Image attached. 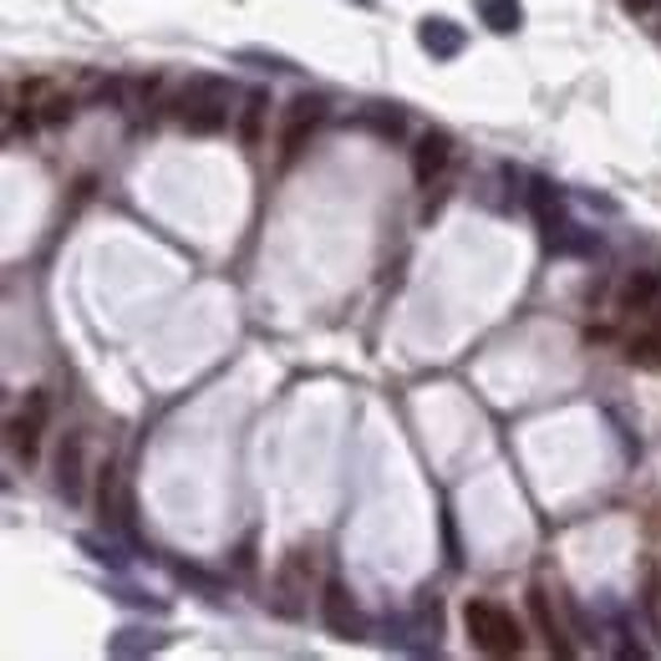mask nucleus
<instances>
[{"mask_svg": "<svg viewBox=\"0 0 661 661\" xmlns=\"http://www.w3.org/2000/svg\"><path fill=\"white\" fill-rule=\"evenodd\" d=\"M47 423H51V397L36 387V392H26L21 413L11 417V448H16V458L31 463L36 453H41V432H47Z\"/></svg>", "mask_w": 661, "mask_h": 661, "instance_id": "nucleus-4", "label": "nucleus"}, {"mask_svg": "<svg viewBox=\"0 0 661 661\" xmlns=\"http://www.w3.org/2000/svg\"><path fill=\"white\" fill-rule=\"evenodd\" d=\"M657 296H661V281L651 275V270H636V275L621 281V311H651Z\"/></svg>", "mask_w": 661, "mask_h": 661, "instance_id": "nucleus-11", "label": "nucleus"}, {"mask_svg": "<svg viewBox=\"0 0 661 661\" xmlns=\"http://www.w3.org/2000/svg\"><path fill=\"white\" fill-rule=\"evenodd\" d=\"M474 5H479L483 26H489V31H498V36L519 31V21H524V11H519V0H474Z\"/></svg>", "mask_w": 661, "mask_h": 661, "instance_id": "nucleus-13", "label": "nucleus"}, {"mask_svg": "<svg viewBox=\"0 0 661 661\" xmlns=\"http://www.w3.org/2000/svg\"><path fill=\"white\" fill-rule=\"evenodd\" d=\"M321 122H326V102L311 98V92L285 107V122H281V158H285V164H290V158L311 143V132L321 128Z\"/></svg>", "mask_w": 661, "mask_h": 661, "instance_id": "nucleus-5", "label": "nucleus"}, {"mask_svg": "<svg viewBox=\"0 0 661 661\" xmlns=\"http://www.w3.org/2000/svg\"><path fill=\"white\" fill-rule=\"evenodd\" d=\"M31 92L41 98V113H36V117H41L47 128H56V122H66V117L77 113V102L62 98V92H51V87H31Z\"/></svg>", "mask_w": 661, "mask_h": 661, "instance_id": "nucleus-15", "label": "nucleus"}, {"mask_svg": "<svg viewBox=\"0 0 661 661\" xmlns=\"http://www.w3.org/2000/svg\"><path fill=\"white\" fill-rule=\"evenodd\" d=\"M448 164H453V138H448L443 128H428L423 138H417V148H413V173H417V183L443 179Z\"/></svg>", "mask_w": 661, "mask_h": 661, "instance_id": "nucleus-8", "label": "nucleus"}, {"mask_svg": "<svg viewBox=\"0 0 661 661\" xmlns=\"http://www.w3.org/2000/svg\"><path fill=\"white\" fill-rule=\"evenodd\" d=\"M463 626H468V636H474L483 657H519L524 651V626L498 600H468L463 606Z\"/></svg>", "mask_w": 661, "mask_h": 661, "instance_id": "nucleus-1", "label": "nucleus"}, {"mask_svg": "<svg viewBox=\"0 0 661 661\" xmlns=\"http://www.w3.org/2000/svg\"><path fill=\"white\" fill-rule=\"evenodd\" d=\"M56 489L66 504L87 498V432H66L62 453H56Z\"/></svg>", "mask_w": 661, "mask_h": 661, "instance_id": "nucleus-7", "label": "nucleus"}, {"mask_svg": "<svg viewBox=\"0 0 661 661\" xmlns=\"http://www.w3.org/2000/svg\"><path fill=\"white\" fill-rule=\"evenodd\" d=\"M621 5H626V16H651L661 0H621Z\"/></svg>", "mask_w": 661, "mask_h": 661, "instance_id": "nucleus-17", "label": "nucleus"}, {"mask_svg": "<svg viewBox=\"0 0 661 661\" xmlns=\"http://www.w3.org/2000/svg\"><path fill=\"white\" fill-rule=\"evenodd\" d=\"M529 615H534V626L545 631V646H549V651H560V657H570V651H575V646L565 641L560 615L549 611V591H545V585H529Z\"/></svg>", "mask_w": 661, "mask_h": 661, "instance_id": "nucleus-9", "label": "nucleus"}, {"mask_svg": "<svg viewBox=\"0 0 661 661\" xmlns=\"http://www.w3.org/2000/svg\"><path fill=\"white\" fill-rule=\"evenodd\" d=\"M311 580H315V549L311 545H296L281 560V570H275V611H285V615L306 611Z\"/></svg>", "mask_w": 661, "mask_h": 661, "instance_id": "nucleus-3", "label": "nucleus"}, {"mask_svg": "<svg viewBox=\"0 0 661 661\" xmlns=\"http://www.w3.org/2000/svg\"><path fill=\"white\" fill-rule=\"evenodd\" d=\"M417 41H423V51H432L438 62H448V56H458V51H463V26H453V21H443V16H432V21H423Z\"/></svg>", "mask_w": 661, "mask_h": 661, "instance_id": "nucleus-10", "label": "nucleus"}, {"mask_svg": "<svg viewBox=\"0 0 661 661\" xmlns=\"http://www.w3.org/2000/svg\"><path fill=\"white\" fill-rule=\"evenodd\" d=\"M362 122L372 132H381V138H402V132H407V117L397 113V107H366Z\"/></svg>", "mask_w": 661, "mask_h": 661, "instance_id": "nucleus-16", "label": "nucleus"}, {"mask_svg": "<svg viewBox=\"0 0 661 661\" xmlns=\"http://www.w3.org/2000/svg\"><path fill=\"white\" fill-rule=\"evenodd\" d=\"M321 621H326L341 641H362L366 636V621H362V611H357V600H351V591L341 585V580H326V591H321Z\"/></svg>", "mask_w": 661, "mask_h": 661, "instance_id": "nucleus-6", "label": "nucleus"}, {"mask_svg": "<svg viewBox=\"0 0 661 661\" xmlns=\"http://www.w3.org/2000/svg\"><path fill=\"white\" fill-rule=\"evenodd\" d=\"M264 113H270V92H245V113H239V143L245 148H260V138H264Z\"/></svg>", "mask_w": 661, "mask_h": 661, "instance_id": "nucleus-12", "label": "nucleus"}, {"mask_svg": "<svg viewBox=\"0 0 661 661\" xmlns=\"http://www.w3.org/2000/svg\"><path fill=\"white\" fill-rule=\"evenodd\" d=\"M179 122L198 138H209L230 122V87L219 82V77H189V87L179 92Z\"/></svg>", "mask_w": 661, "mask_h": 661, "instance_id": "nucleus-2", "label": "nucleus"}, {"mask_svg": "<svg viewBox=\"0 0 661 661\" xmlns=\"http://www.w3.org/2000/svg\"><path fill=\"white\" fill-rule=\"evenodd\" d=\"M98 519L102 524H117V519H122V498H117V463H102L98 468Z\"/></svg>", "mask_w": 661, "mask_h": 661, "instance_id": "nucleus-14", "label": "nucleus"}]
</instances>
